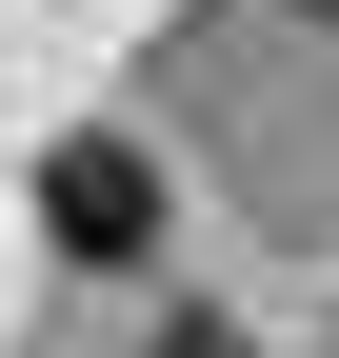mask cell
Here are the masks:
<instances>
[{"label":"cell","instance_id":"3957f363","mask_svg":"<svg viewBox=\"0 0 339 358\" xmlns=\"http://www.w3.org/2000/svg\"><path fill=\"white\" fill-rule=\"evenodd\" d=\"M300 20H339V0H300Z\"/></svg>","mask_w":339,"mask_h":358},{"label":"cell","instance_id":"6da1fadb","mask_svg":"<svg viewBox=\"0 0 339 358\" xmlns=\"http://www.w3.org/2000/svg\"><path fill=\"white\" fill-rule=\"evenodd\" d=\"M40 239L60 259H160V159L140 140H60L40 159Z\"/></svg>","mask_w":339,"mask_h":358},{"label":"cell","instance_id":"7a4b0ae2","mask_svg":"<svg viewBox=\"0 0 339 358\" xmlns=\"http://www.w3.org/2000/svg\"><path fill=\"white\" fill-rule=\"evenodd\" d=\"M140 358H260V338H240V319H160Z\"/></svg>","mask_w":339,"mask_h":358}]
</instances>
